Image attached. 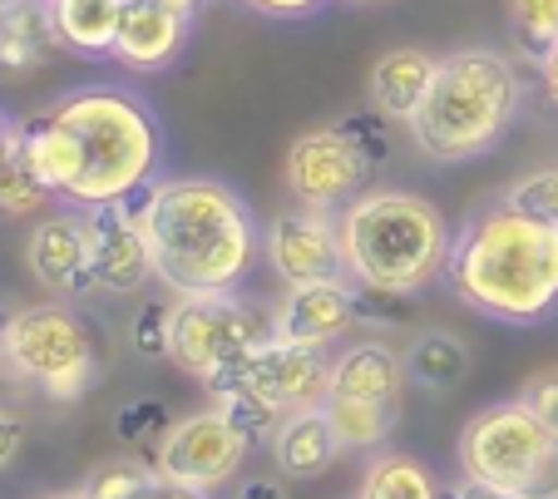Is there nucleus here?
<instances>
[{"label": "nucleus", "mask_w": 558, "mask_h": 499, "mask_svg": "<svg viewBox=\"0 0 558 499\" xmlns=\"http://www.w3.org/2000/svg\"><path fill=\"white\" fill-rule=\"evenodd\" d=\"M15 129L54 198L74 208L138 198L163 163V124L124 85H74Z\"/></svg>", "instance_id": "nucleus-1"}, {"label": "nucleus", "mask_w": 558, "mask_h": 499, "mask_svg": "<svg viewBox=\"0 0 558 499\" xmlns=\"http://www.w3.org/2000/svg\"><path fill=\"white\" fill-rule=\"evenodd\" d=\"M134 208L154 257V282H163L173 297L228 292L253 272L263 233L232 183L208 173L154 179L134 198Z\"/></svg>", "instance_id": "nucleus-2"}, {"label": "nucleus", "mask_w": 558, "mask_h": 499, "mask_svg": "<svg viewBox=\"0 0 558 499\" xmlns=\"http://www.w3.org/2000/svg\"><path fill=\"white\" fill-rule=\"evenodd\" d=\"M445 288L489 321H544L558 307V223H544L505 198L470 212L454 233Z\"/></svg>", "instance_id": "nucleus-3"}, {"label": "nucleus", "mask_w": 558, "mask_h": 499, "mask_svg": "<svg viewBox=\"0 0 558 499\" xmlns=\"http://www.w3.org/2000/svg\"><path fill=\"white\" fill-rule=\"evenodd\" d=\"M519 109H524L519 64L495 45H460V50L440 54L430 89L405 129L425 159L470 163L485 159L514 129Z\"/></svg>", "instance_id": "nucleus-4"}, {"label": "nucleus", "mask_w": 558, "mask_h": 499, "mask_svg": "<svg viewBox=\"0 0 558 499\" xmlns=\"http://www.w3.org/2000/svg\"><path fill=\"white\" fill-rule=\"evenodd\" d=\"M337 223L351 282L421 297L450 267L454 233L425 193L366 188L337 212Z\"/></svg>", "instance_id": "nucleus-5"}, {"label": "nucleus", "mask_w": 558, "mask_h": 499, "mask_svg": "<svg viewBox=\"0 0 558 499\" xmlns=\"http://www.w3.org/2000/svg\"><path fill=\"white\" fill-rule=\"evenodd\" d=\"M272 341V312H257L238 288L173 297L169 307V362L189 372L213 405L247 386L253 356Z\"/></svg>", "instance_id": "nucleus-6"}, {"label": "nucleus", "mask_w": 558, "mask_h": 499, "mask_svg": "<svg viewBox=\"0 0 558 499\" xmlns=\"http://www.w3.org/2000/svg\"><path fill=\"white\" fill-rule=\"evenodd\" d=\"M390 159V134L376 109L366 114H341L331 124L302 129L287 144L282 183L292 203L322 212H341L356 193H366L371 173Z\"/></svg>", "instance_id": "nucleus-7"}, {"label": "nucleus", "mask_w": 558, "mask_h": 499, "mask_svg": "<svg viewBox=\"0 0 558 499\" xmlns=\"http://www.w3.org/2000/svg\"><path fill=\"white\" fill-rule=\"evenodd\" d=\"M454 460L514 499H558V436L524 401H495L460 425Z\"/></svg>", "instance_id": "nucleus-8"}, {"label": "nucleus", "mask_w": 558, "mask_h": 499, "mask_svg": "<svg viewBox=\"0 0 558 499\" xmlns=\"http://www.w3.org/2000/svg\"><path fill=\"white\" fill-rule=\"evenodd\" d=\"M0 366L50 401H80L99 376V351L80 312L35 302L0 321Z\"/></svg>", "instance_id": "nucleus-9"}, {"label": "nucleus", "mask_w": 558, "mask_h": 499, "mask_svg": "<svg viewBox=\"0 0 558 499\" xmlns=\"http://www.w3.org/2000/svg\"><path fill=\"white\" fill-rule=\"evenodd\" d=\"M247 446L253 440L232 425V415L222 405H208V411H193L183 421H173V430L163 436L154 455V475L169 479V485L198 489V495H218L247 460Z\"/></svg>", "instance_id": "nucleus-10"}, {"label": "nucleus", "mask_w": 558, "mask_h": 499, "mask_svg": "<svg viewBox=\"0 0 558 499\" xmlns=\"http://www.w3.org/2000/svg\"><path fill=\"white\" fill-rule=\"evenodd\" d=\"M267 267L282 288L296 282H322V277H347V253H341V223L337 212L322 208H287L277 212L263 233Z\"/></svg>", "instance_id": "nucleus-11"}, {"label": "nucleus", "mask_w": 558, "mask_h": 499, "mask_svg": "<svg viewBox=\"0 0 558 499\" xmlns=\"http://www.w3.org/2000/svg\"><path fill=\"white\" fill-rule=\"evenodd\" d=\"M85 233H89V263H95V292L124 297V292H138L154 282V257H148L134 198L85 208Z\"/></svg>", "instance_id": "nucleus-12"}, {"label": "nucleus", "mask_w": 558, "mask_h": 499, "mask_svg": "<svg viewBox=\"0 0 558 499\" xmlns=\"http://www.w3.org/2000/svg\"><path fill=\"white\" fill-rule=\"evenodd\" d=\"M25 267L50 297H89L95 263H89L85 212H45L25 238Z\"/></svg>", "instance_id": "nucleus-13"}, {"label": "nucleus", "mask_w": 558, "mask_h": 499, "mask_svg": "<svg viewBox=\"0 0 558 499\" xmlns=\"http://www.w3.org/2000/svg\"><path fill=\"white\" fill-rule=\"evenodd\" d=\"M247 391H257L277 411H306V405H327L331 391V356L327 346H302V341H267L253 356Z\"/></svg>", "instance_id": "nucleus-14"}, {"label": "nucleus", "mask_w": 558, "mask_h": 499, "mask_svg": "<svg viewBox=\"0 0 558 499\" xmlns=\"http://www.w3.org/2000/svg\"><path fill=\"white\" fill-rule=\"evenodd\" d=\"M356 327L351 307V277H322V282H296L282 292L272 312L277 341H302V346H337Z\"/></svg>", "instance_id": "nucleus-15"}, {"label": "nucleus", "mask_w": 558, "mask_h": 499, "mask_svg": "<svg viewBox=\"0 0 558 499\" xmlns=\"http://www.w3.org/2000/svg\"><path fill=\"white\" fill-rule=\"evenodd\" d=\"M193 40V21H183L179 11H169L163 0H124L114 35V54L109 60L129 75H158L179 64V54Z\"/></svg>", "instance_id": "nucleus-16"}, {"label": "nucleus", "mask_w": 558, "mask_h": 499, "mask_svg": "<svg viewBox=\"0 0 558 499\" xmlns=\"http://www.w3.org/2000/svg\"><path fill=\"white\" fill-rule=\"evenodd\" d=\"M435 64H440V54L421 50V45H396V50L376 54V64L366 75V105L386 124H411L435 80Z\"/></svg>", "instance_id": "nucleus-17"}, {"label": "nucleus", "mask_w": 558, "mask_h": 499, "mask_svg": "<svg viewBox=\"0 0 558 499\" xmlns=\"http://www.w3.org/2000/svg\"><path fill=\"white\" fill-rule=\"evenodd\" d=\"M401 391H405V356H396L380 341H356V346L331 356V391L327 401H366V405H386L401 411Z\"/></svg>", "instance_id": "nucleus-18"}, {"label": "nucleus", "mask_w": 558, "mask_h": 499, "mask_svg": "<svg viewBox=\"0 0 558 499\" xmlns=\"http://www.w3.org/2000/svg\"><path fill=\"white\" fill-rule=\"evenodd\" d=\"M60 31H54L50 0H5L0 5V75L31 80L60 54Z\"/></svg>", "instance_id": "nucleus-19"}, {"label": "nucleus", "mask_w": 558, "mask_h": 499, "mask_svg": "<svg viewBox=\"0 0 558 499\" xmlns=\"http://www.w3.org/2000/svg\"><path fill=\"white\" fill-rule=\"evenodd\" d=\"M272 460L282 479H316L327 475L331 460L341 455V440L327 421V405H306V411H287L282 425L272 430Z\"/></svg>", "instance_id": "nucleus-20"}, {"label": "nucleus", "mask_w": 558, "mask_h": 499, "mask_svg": "<svg viewBox=\"0 0 558 499\" xmlns=\"http://www.w3.org/2000/svg\"><path fill=\"white\" fill-rule=\"evenodd\" d=\"M50 11L64 54H80V60H109L114 54L124 0H50Z\"/></svg>", "instance_id": "nucleus-21"}, {"label": "nucleus", "mask_w": 558, "mask_h": 499, "mask_svg": "<svg viewBox=\"0 0 558 499\" xmlns=\"http://www.w3.org/2000/svg\"><path fill=\"white\" fill-rule=\"evenodd\" d=\"M405 376L415 386H425V391H454L470 376V346L454 331H440V327L421 331L411 341V351H405Z\"/></svg>", "instance_id": "nucleus-22"}, {"label": "nucleus", "mask_w": 558, "mask_h": 499, "mask_svg": "<svg viewBox=\"0 0 558 499\" xmlns=\"http://www.w3.org/2000/svg\"><path fill=\"white\" fill-rule=\"evenodd\" d=\"M356 499H445V489L435 485L425 460L405 455V450H380L361 475Z\"/></svg>", "instance_id": "nucleus-23"}, {"label": "nucleus", "mask_w": 558, "mask_h": 499, "mask_svg": "<svg viewBox=\"0 0 558 499\" xmlns=\"http://www.w3.org/2000/svg\"><path fill=\"white\" fill-rule=\"evenodd\" d=\"M50 198L54 188L40 179V169L21 144V129H15L11 149L0 154V218H35L40 208H50Z\"/></svg>", "instance_id": "nucleus-24"}, {"label": "nucleus", "mask_w": 558, "mask_h": 499, "mask_svg": "<svg viewBox=\"0 0 558 499\" xmlns=\"http://www.w3.org/2000/svg\"><path fill=\"white\" fill-rule=\"evenodd\" d=\"M327 421L337 430L341 450H376L390 440L401 411H386V405H366V401H327Z\"/></svg>", "instance_id": "nucleus-25"}, {"label": "nucleus", "mask_w": 558, "mask_h": 499, "mask_svg": "<svg viewBox=\"0 0 558 499\" xmlns=\"http://www.w3.org/2000/svg\"><path fill=\"white\" fill-rule=\"evenodd\" d=\"M169 430H173V415L158 395H134V401L119 405V415H114L119 446H129V455H144L148 470H154V455H158V446H163Z\"/></svg>", "instance_id": "nucleus-26"}, {"label": "nucleus", "mask_w": 558, "mask_h": 499, "mask_svg": "<svg viewBox=\"0 0 558 499\" xmlns=\"http://www.w3.org/2000/svg\"><path fill=\"white\" fill-rule=\"evenodd\" d=\"M505 15L519 50L534 64L558 45V0H505Z\"/></svg>", "instance_id": "nucleus-27"}, {"label": "nucleus", "mask_w": 558, "mask_h": 499, "mask_svg": "<svg viewBox=\"0 0 558 499\" xmlns=\"http://www.w3.org/2000/svg\"><path fill=\"white\" fill-rule=\"evenodd\" d=\"M148 485H154V470L134 455H114V460L95 465L85 479H80L85 499H144Z\"/></svg>", "instance_id": "nucleus-28"}, {"label": "nucleus", "mask_w": 558, "mask_h": 499, "mask_svg": "<svg viewBox=\"0 0 558 499\" xmlns=\"http://www.w3.org/2000/svg\"><path fill=\"white\" fill-rule=\"evenodd\" d=\"M351 307H356V327H371V331L411 321V297L386 288H366V282H351Z\"/></svg>", "instance_id": "nucleus-29"}, {"label": "nucleus", "mask_w": 558, "mask_h": 499, "mask_svg": "<svg viewBox=\"0 0 558 499\" xmlns=\"http://www.w3.org/2000/svg\"><path fill=\"white\" fill-rule=\"evenodd\" d=\"M499 198L524 208V212H534V218H544V223H558V169L524 173V179H514Z\"/></svg>", "instance_id": "nucleus-30"}, {"label": "nucleus", "mask_w": 558, "mask_h": 499, "mask_svg": "<svg viewBox=\"0 0 558 499\" xmlns=\"http://www.w3.org/2000/svg\"><path fill=\"white\" fill-rule=\"evenodd\" d=\"M169 307L173 302H144L129 321V346L134 356L144 362H158V356H169Z\"/></svg>", "instance_id": "nucleus-31"}, {"label": "nucleus", "mask_w": 558, "mask_h": 499, "mask_svg": "<svg viewBox=\"0 0 558 499\" xmlns=\"http://www.w3.org/2000/svg\"><path fill=\"white\" fill-rule=\"evenodd\" d=\"M218 405L232 415V425H238L247 440H272V430L282 425V411H277V405H267L263 395L247 391V386H243V391H232L228 401H218Z\"/></svg>", "instance_id": "nucleus-32"}, {"label": "nucleus", "mask_w": 558, "mask_h": 499, "mask_svg": "<svg viewBox=\"0 0 558 499\" xmlns=\"http://www.w3.org/2000/svg\"><path fill=\"white\" fill-rule=\"evenodd\" d=\"M519 401H524L529 411L558 436V366H544V372L529 376V381L519 386Z\"/></svg>", "instance_id": "nucleus-33"}, {"label": "nucleus", "mask_w": 558, "mask_h": 499, "mask_svg": "<svg viewBox=\"0 0 558 499\" xmlns=\"http://www.w3.org/2000/svg\"><path fill=\"white\" fill-rule=\"evenodd\" d=\"M243 5L267 15V21H306V15H316L327 0H243Z\"/></svg>", "instance_id": "nucleus-34"}, {"label": "nucleus", "mask_w": 558, "mask_h": 499, "mask_svg": "<svg viewBox=\"0 0 558 499\" xmlns=\"http://www.w3.org/2000/svg\"><path fill=\"white\" fill-rule=\"evenodd\" d=\"M21 450H25V421L15 411H5V405H0V470L11 465Z\"/></svg>", "instance_id": "nucleus-35"}, {"label": "nucleus", "mask_w": 558, "mask_h": 499, "mask_svg": "<svg viewBox=\"0 0 558 499\" xmlns=\"http://www.w3.org/2000/svg\"><path fill=\"white\" fill-rule=\"evenodd\" d=\"M445 499H514V495H509V489H499V485H489V479H474V475H464V470H460V479L445 489Z\"/></svg>", "instance_id": "nucleus-36"}, {"label": "nucleus", "mask_w": 558, "mask_h": 499, "mask_svg": "<svg viewBox=\"0 0 558 499\" xmlns=\"http://www.w3.org/2000/svg\"><path fill=\"white\" fill-rule=\"evenodd\" d=\"M232 499H292V489L282 479H243Z\"/></svg>", "instance_id": "nucleus-37"}, {"label": "nucleus", "mask_w": 558, "mask_h": 499, "mask_svg": "<svg viewBox=\"0 0 558 499\" xmlns=\"http://www.w3.org/2000/svg\"><path fill=\"white\" fill-rule=\"evenodd\" d=\"M538 75H544V95H548V105L558 109V45L544 54V60H538Z\"/></svg>", "instance_id": "nucleus-38"}, {"label": "nucleus", "mask_w": 558, "mask_h": 499, "mask_svg": "<svg viewBox=\"0 0 558 499\" xmlns=\"http://www.w3.org/2000/svg\"><path fill=\"white\" fill-rule=\"evenodd\" d=\"M163 5H169V11H179L183 21H193V25H198V15L208 11L213 0H163Z\"/></svg>", "instance_id": "nucleus-39"}, {"label": "nucleus", "mask_w": 558, "mask_h": 499, "mask_svg": "<svg viewBox=\"0 0 558 499\" xmlns=\"http://www.w3.org/2000/svg\"><path fill=\"white\" fill-rule=\"evenodd\" d=\"M11 138H15V119H5V114H0V154L11 149Z\"/></svg>", "instance_id": "nucleus-40"}, {"label": "nucleus", "mask_w": 558, "mask_h": 499, "mask_svg": "<svg viewBox=\"0 0 558 499\" xmlns=\"http://www.w3.org/2000/svg\"><path fill=\"white\" fill-rule=\"evenodd\" d=\"M40 499H85V489H50V495H40Z\"/></svg>", "instance_id": "nucleus-41"}, {"label": "nucleus", "mask_w": 558, "mask_h": 499, "mask_svg": "<svg viewBox=\"0 0 558 499\" xmlns=\"http://www.w3.org/2000/svg\"><path fill=\"white\" fill-rule=\"evenodd\" d=\"M347 5H380V0H347Z\"/></svg>", "instance_id": "nucleus-42"}, {"label": "nucleus", "mask_w": 558, "mask_h": 499, "mask_svg": "<svg viewBox=\"0 0 558 499\" xmlns=\"http://www.w3.org/2000/svg\"><path fill=\"white\" fill-rule=\"evenodd\" d=\"M0 5H5V0H0Z\"/></svg>", "instance_id": "nucleus-43"}]
</instances>
